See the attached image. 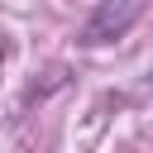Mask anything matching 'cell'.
Wrapping results in <instances>:
<instances>
[{
    "mask_svg": "<svg viewBox=\"0 0 153 153\" xmlns=\"http://www.w3.org/2000/svg\"><path fill=\"white\" fill-rule=\"evenodd\" d=\"M143 10H148V0H100L96 10H91V19L81 24V43H115V38H124L139 19H143Z\"/></svg>",
    "mask_w": 153,
    "mask_h": 153,
    "instance_id": "obj_1",
    "label": "cell"
}]
</instances>
